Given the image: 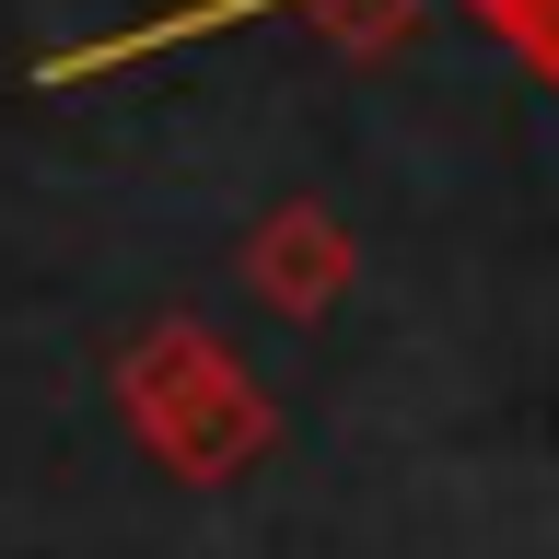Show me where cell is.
Returning <instances> with one entry per match:
<instances>
[{
    "instance_id": "1",
    "label": "cell",
    "mask_w": 559,
    "mask_h": 559,
    "mask_svg": "<svg viewBox=\"0 0 559 559\" xmlns=\"http://www.w3.org/2000/svg\"><path fill=\"white\" fill-rule=\"evenodd\" d=\"M105 396H117V431H129L140 466H164L175 489H234L280 454V396L257 384L210 314H152L117 338L105 361Z\"/></svg>"
},
{
    "instance_id": "2",
    "label": "cell",
    "mask_w": 559,
    "mask_h": 559,
    "mask_svg": "<svg viewBox=\"0 0 559 559\" xmlns=\"http://www.w3.org/2000/svg\"><path fill=\"white\" fill-rule=\"evenodd\" d=\"M234 280L280 314V326H314V314L349 304V280H361V234H349L326 199H269L257 222H245V245H234Z\"/></svg>"
},
{
    "instance_id": "3",
    "label": "cell",
    "mask_w": 559,
    "mask_h": 559,
    "mask_svg": "<svg viewBox=\"0 0 559 559\" xmlns=\"http://www.w3.org/2000/svg\"><path fill=\"white\" fill-rule=\"evenodd\" d=\"M257 12H292V24H314L338 59H361V70L396 59V47L431 24V0H257Z\"/></svg>"
},
{
    "instance_id": "4",
    "label": "cell",
    "mask_w": 559,
    "mask_h": 559,
    "mask_svg": "<svg viewBox=\"0 0 559 559\" xmlns=\"http://www.w3.org/2000/svg\"><path fill=\"white\" fill-rule=\"evenodd\" d=\"M489 35H501V47H513V59H524V70H536V82L559 94V0H513V12H501Z\"/></svg>"
},
{
    "instance_id": "5",
    "label": "cell",
    "mask_w": 559,
    "mask_h": 559,
    "mask_svg": "<svg viewBox=\"0 0 559 559\" xmlns=\"http://www.w3.org/2000/svg\"><path fill=\"white\" fill-rule=\"evenodd\" d=\"M501 12H513V0H478V24H501Z\"/></svg>"
}]
</instances>
